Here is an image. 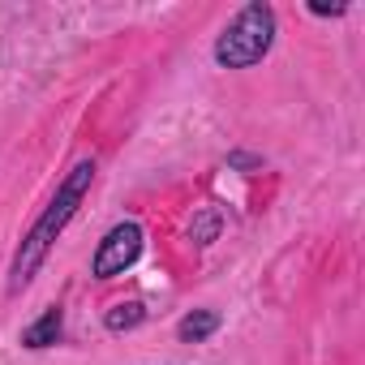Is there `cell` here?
Listing matches in <instances>:
<instances>
[{
  "mask_svg": "<svg viewBox=\"0 0 365 365\" xmlns=\"http://www.w3.org/2000/svg\"><path fill=\"white\" fill-rule=\"evenodd\" d=\"M61 335H65V309H61V305H48V309H43V314L22 331V348L39 352V348L61 344Z\"/></svg>",
  "mask_w": 365,
  "mask_h": 365,
  "instance_id": "cell-4",
  "label": "cell"
},
{
  "mask_svg": "<svg viewBox=\"0 0 365 365\" xmlns=\"http://www.w3.org/2000/svg\"><path fill=\"white\" fill-rule=\"evenodd\" d=\"M91 180H95V159H82V163H73L69 168V176L56 185V194H52V202L43 207V215L31 224V232L22 237V245H18V254H14V267H9V297H18L22 288H31V279L39 275V267L48 262V254H52V245L61 241V232L69 228V220L78 215V207H82V198H86V190H91Z\"/></svg>",
  "mask_w": 365,
  "mask_h": 365,
  "instance_id": "cell-1",
  "label": "cell"
},
{
  "mask_svg": "<svg viewBox=\"0 0 365 365\" xmlns=\"http://www.w3.org/2000/svg\"><path fill=\"white\" fill-rule=\"evenodd\" d=\"M220 228H224V215L211 211V207H202V211L190 220V241H194V245H211V241L220 237Z\"/></svg>",
  "mask_w": 365,
  "mask_h": 365,
  "instance_id": "cell-7",
  "label": "cell"
},
{
  "mask_svg": "<svg viewBox=\"0 0 365 365\" xmlns=\"http://www.w3.org/2000/svg\"><path fill=\"white\" fill-rule=\"evenodd\" d=\"M215 331H220V314L215 309H194V314H185V318L176 322V339L180 344H202Z\"/></svg>",
  "mask_w": 365,
  "mask_h": 365,
  "instance_id": "cell-5",
  "label": "cell"
},
{
  "mask_svg": "<svg viewBox=\"0 0 365 365\" xmlns=\"http://www.w3.org/2000/svg\"><path fill=\"white\" fill-rule=\"evenodd\" d=\"M142 322H146V305H142V301H120V305H112V309L103 314V327H108L112 335L133 331V327H142Z\"/></svg>",
  "mask_w": 365,
  "mask_h": 365,
  "instance_id": "cell-6",
  "label": "cell"
},
{
  "mask_svg": "<svg viewBox=\"0 0 365 365\" xmlns=\"http://www.w3.org/2000/svg\"><path fill=\"white\" fill-rule=\"evenodd\" d=\"M271 48H275V9L254 0L215 39V65L220 69H254Z\"/></svg>",
  "mask_w": 365,
  "mask_h": 365,
  "instance_id": "cell-2",
  "label": "cell"
},
{
  "mask_svg": "<svg viewBox=\"0 0 365 365\" xmlns=\"http://www.w3.org/2000/svg\"><path fill=\"white\" fill-rule=\"evenodd\" d=\"M228 168H245V172H258V168H262V159H258V155H241V150H237V155H228Z\"/></svg>",
  "mask_w": 365,
  "mask_h": 365,
  "instance_id": "cell-8",
  "label": "cell"
},
{
  "mask_svg": "<svg viewBox=\"0 0 365 365\" xmlns=\"http://www.w3.org/2000/svg\"><path fill=\"white\" fill-rule=\"evenodd\" d=\"M142 245H146V232L138 220H120L103 232V241L95 245V258H91V275L95 279H116L125 275L138 258H142Z\"/></svg>",
  "mask_w": 365,
  "mask_h": 365,
  "instance_id": "cell-3",
  "label": "cell"
}]
</instances>
